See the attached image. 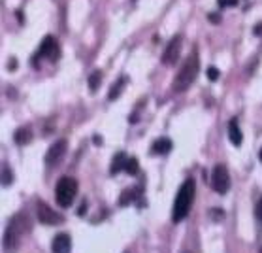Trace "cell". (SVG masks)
Listing matches in <instances>:
<instances>
[{
  "instance_id": "obj_1",
  "label": "cell",
  "mask_w": 262,
  "mask_h": 253,
  "mask_svg": "<svg viewBox=\"0 0 262 253\" xmlns=\"http://www.w3.org/2000/svg\"><path fill=\"white\" fill-rule=\"evenodd\" d=\"M195 197H196V183H195V179L189 178L183 181V185L179 187L176 200H174V210H172V221L174 223H181L189 216Z\"/></svg>"
},
{
  "instance_id": "obj_2",
  "label": "cell",
  "mask_w": 262,
  "mask_h": 253,
  "mask_svg": "<svg viewBox=\"0 0 262 253\" xmlns=\"http://www.w3.org/2000/svg\"><path fill=\"white\" fill-rule=\"evenodd\" d=\"M198 68H200V61H198V51L195 49L187 57V61L183 63V66L179 68L178 76L174 80V91L176 93H183V91H187L189 87L195 84V80H196L198 76Z\"/></svg>"
},
{
  "instance_id": "obj_3",
  "label": "cell",
  "mask_w": 262,
  "mask_h": 253,
  "mask_svg": "<svg viewBox=\"0 0 262 253\" xmlns=\"http://www.w3.org/2000/svg\"><path fill=\"white\" fill-rule=\"evenodd\" d=\"M27 231V221L23 216H15L11 217V221L6 227V233H4V242H2V248L6 253H13L17 250L19 240H21V235Z\"/></svg>"
},
{
  "instance_id": "obj_4",
  "label": "cell",
  "mask_w": 262,
  "mask_h": 253,
  "mask_svg": "<svg viewBox=\"0 0 262 253\" xmlns=\"http://www.w3.org/2000/svg\"><path fill=\"white\" fill-rule=\"evenodd\" d=\"M77 181L70 176H65L57 181V187H55V198H57V204L61 208H70L74 204L75 195H77Z\"/></svg>"
},
{
  "instance_id": "obj_5",
  "label": "cell",
  "mask_w": 262,
  "mask_h": 253,
  "mask_svg": "<svg viewBox=\"0 0 262 253\" xmlns=\"http://www.w3.org/2000/svg\"><path fill=\"white\" fill-rule=\"evenodd\" d=\"M211 187L219 195H226L230 189V174L225 165H217L211 174Z\"/></svg>"
},
{
  "instance_id": "obj_6",
  "label": "cell",
  "mask_w": 262,
  "mask_h": 253,
  "mask_svg": "<svg viewBox=\"0 0 262 253\" xmlns=\"http://www.w3.org/2000/svg\"><path fill=\"white\" fill-rule=\"evenodd\" d=\"M181 44H183V38H181V34H176V36L170 40L166 49H164V53H162V65L172 66V65H176V63H178L179 53H181Z\"/></svg>"
},
{
  "instance_id": "obj_7",
  "label": "cell",
  "mask_w": 262,
  "mask_h": 253,
  "mask_svg": "<svg viewBox=\"0 0 262 253\" xmlns=\"http://www.w3.org/2000/svg\"><path fill=\"white\" fill-rule=\"evenodd\" d=\"M66 150H68V142L63 138V140H57L55 144L49 146V150L46 151V165L47 167H55L57 163H61L63 157L66 155Z\"/></svg>"
},
{
  "instance_id": "obj_8",
  "label": "cell",
  "mask_w": 262,
  "mask_h": 253,
  "mask_svg": "<svg viewBox=\"0 0 262 253\" xmlns=\"http://www.w3.org/2000/svg\"><path fill=\"white\" fill-rule=\"evenodd\" d=\"M38 219H40V223H44V225H59V223L65 221V217L61 216V214H57V212H53V210L47 206V204H44V202L38 204Z\"/></svg>"
},
{
  "instance_id": "obj_9",
  "label": "cell",
  "mask_w": 262,
  "mask_h": 253,
  "mask_svg": "<svg viewBox=\"0 0 262 253\" xmlns=\"http://www.w3.org/2000/svg\"><path fill=\"white\" fill-rule=\"evenodd\" d=\"M36 57H44V59H49V61H57V57H59V44H57L55 38L53 36L44 38Z\"/></svg>"
},
{
  "instance_id": "obj_10",
  "label": "cell",
  "mask_w": 262,
  "mask_h": 253,
  "mask_svg": "<svg viewBox=\"0 0 262 253\" xmlns=\"http://www.w3.org/2000/svg\"><path fill=\"white\" fill-rule=\"evenodd\" d=\"M53 253H70L72 252V238L66 233H61L53 238V244H51Z\"/></svg>"
},
{
  "instance_id": "obj_11",
  "label": "cell",
  "mask_w": 262,
  "mask_h": 253,
  "mask_svg": "<svg viewBox=\"0 0 262 253\" xmlns=\"http://www.w3.org/2000/svg\"><path fill=\"white\" fill-rule=\"evenodd\" d=\"M228 138L232 142V146H242V142H244V136H242V131H240V127H238V121L232 119V121L228 123Z\"/></svg>"
},
{
  "instance_id": "obj_12",
  "label": "cell",
  "mask_w": 262,
  "mask_h": 253,
  "mask_svg": "<svg viewBox=\"0 0 262 253\" xmlns=\"http://www.w3.org/2000/svg\"><path fill=\"white\" fill-rule=\"evenodd\" d=\"M127 161H129V157H127V153H125V151L115 153V157H113V161H112V169H110V172H112L113 176H115V174H119L121 170H125V167H127Z\"/></svg>"
},
{
  "instance_id": "obj_13",
  "label": "cell",
  "mask_w": 262,
  "mask_h": 253,
  "mask_svg": "<svg viewBox=\"0 0 262 253\" xmlns=\"http://www.w3.org/2000/svg\"><path fill=\"white\" fill-rule=\"evenodd\" d=\"M172 140L170 138H157V140L153 142V146H151V151L153 153H157V155H164V153H168L172 150Z\"/></svg>"
},
{
  "instance_id": "obj_14",
  "label": "cell",
  "mask_w": 262,
  "mask_h": 253,
  "mask_svg": "<svg viewBox=\"0 0 262 253\" xmlns=\"http://www.w3.org/2000/svg\"><path fill=\"white\" fill-rule=\"evenodd\" d=\"M13 140H15V144H19V146H27L28 142L32 140V131H30L28 127H21V129H17L15 134H13Z\"/></svg>"
},
{
  "instance_id": "obj_15",
  "label": "cell",
  "mask_w": 262,
  "mask_h": 253,
  "mask_svg": "<svg viewBox=\"0 0 262 253\" xmlns=\"http://www.w3.org/2000/svg\"><path fill=\"white\" fill-rule=\"evenodd\" d=\"M125 84H127V78H117V80H115V84L112 85V89H110L108 98H110V100L119 98V94L123 93V87H125Z\"/></svg>"
},
{
  "instance_id": "obj_16",
  "label": "cell",
  "mask_w": 262,
  "mask_h": 253,
  "mask_svg": "<svg viewBox=\"0 0 262 253\" xmlns=\"http://www.w3.org/2000/svg\"><path fill=\"white\" fill-rule=\"evenodd\" d=\"M100 82H102V72H100V70H94L93 74L89 76V91H91V93H96L98 87H100Z\"/></svg>"
},
{
  "instance_id": "obj_17",
  "label": "cell",
  "mask_w": 262,
  "mask_h": 253,
  "mask_svg": "<svg viewBox=\"0 0 262 253\" xmlns=\"http://www.w3.org/2000/svg\"><path fill=\"white\" fill-rule=\"evenodd\" d=\"M136 195H138L136 189H127V191L121 195V198H119V206H129L134 198H138Z\"/></svg>"
},
{
  "instance_id": "obj_18",
  "label": "cell",
  "mask_w": 262,
  "mask_h": 253,
  "mask_svg": "<svg viewBox=\"0 0 262 253\" xmlns=\"http://www.w3.org/2000/svg\"><path fill=\"white\" fill-rule=\"evenodd\" d=\"M138 170H140V163H138V159H136V157H129L127 167H125V172H129L131 176H136Z\"/></svg>"
},
{
  "instance_id": "obj_19",
  "label": "cell",
  "mask_w": 262,
  "mask_h": 253,
  "mask_svg": "<svg viewBox=\"0 0 262 253\" xmlns=\"http://www.w3.org/2000/svg\"><path fill=\"white\" fill-rule=\"evenodd\" d=\"M11 181H13L11 170H9V167H4V169H2V185H4V187H8Z\"/></svg>"
},
{
  "instance_id": "obj_20",
  "label": "cell",
  "mask_w": 262,
  "mask_h": 253,
  "mask_svg": "<svg viewBox=\"0 0 262 253\" xmlns=\"http://www.w3.org/2000/svg\"><path fill=\"white\" fill-rule=\"evenodd\" d=\"M207 80L209 82H217L219 80V70H217L215 66H209L207 68Z\"/></svg>"
},
{
  "instance_id": "obj_21",
  "label": "cell",
  "mask_w": 262,
  "mask_h": 253,
  "mask_svg": "<svg viewBox=\"0 0 262 253\" xmlns=\"http://www.w3.org/2000/svg\"><path fill=\"white\" fill-rule=\"evenodd\" d=\"M217 2H219L221 8H232V6L238 4V0H217Z\"/></svg>"
},
{
  "instance_id": "obj_22",
  "label": "cell",
  "mask_w": 262,
  "mask_h": 253,
  "mask_svg": "<svg viewBox=\"0 0 262 253\" xmlns=\"http://www.w3.org/2000/svg\"><path fill=\"white\" fill-rule=\"evenodd\" d=\"M255 216H257V219H259V221H262V197H261V200H259L257 208H255Z\"/></svg>"
},
{
  "instance_id": "obj_23",
  "label": "cell",
  "mask_w": 262,
  "mask_h": 253,
  "mask_svg": "<svg viewBox=\"0 0 262 253\" xmlns=\"http://www.w3.org/2000/svg\"><path fill=\"white\" fill-rule=\"evenodd\" d=\"M255 34H257V36H261V34H262V23L255 25Z\"/></svg>"
},
{
  "instance_id": "obj_24",
  "label": "cell",
  "mask_w": 262,
  "mask_h": 253,
  "mask_svg": "<svg viewBox=\"0 0 262 253\" xmlns=\"http://www.w3.org/2000/svg\"><path fill=\"white\" fill-rule=\"evenodd\" d=\"M209 21H213V23H219V17H217V13H211V15H209Z\"/></svg>"
},
{
  "instance_id": "obj_25",
  "label": "cell",
  "mask_w": 262,
  "mask_h": 253,
  "mask_svg": "<svg viewBox=\"0 0 262 253\" xmlns=\"http://www.w3.org/2000/svg\"><path fill=\"white\" fill-rule=\"evenodd\" d=\"M261 161H262V150H261Z\"/></svg>"
},
{
  "instance_id": "obj_26",
  "label": "cell",
  "mask_w": 262,
  "mask_h": 253,
  "mask_svg": "<svg viewBox=\"0 0 262 253\" xmlns=\"http://www.w3.org/2000/svg\"><path fill=\"white\" fill-rule=\"evenodd\" d=\"M261 253H262V250H261Z\"/></svg>"
}]
</instances>
